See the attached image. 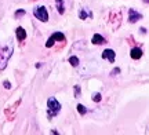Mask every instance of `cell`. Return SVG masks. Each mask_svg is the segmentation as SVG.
Wrapping results in <instances>:
<instances>
[{
	"label": "cell",
	"instance_id": "cell-1",
	"mask_svg": "<svg viewBox=\"0 0 149 135\" xmlns=\"http://www.w3.org/2000/svg\"><path fill=\"white\" fill-rule=\"evenodd\" d=\"M13 51H14V47L11 43L0 47V70H4L7 68V64L13 55Z\"/></svg>",
	"mask_w": 149,
	"mask_h": 135
},
{
	"label": "cell",
	"instance_id": "cell-2",
	"mask_svg": "<svg viewBox=\"0 0 149 135\" xmlns=\"http://www.w3.org/2000/svg\"><path fill=\"white\" fill-rule=\"evenodd\" d=\"M59 110H61V103L55 99L54 97L48 98L47 101V116L48 119H51L54 116H57L59 113Z\"/></svg>",
	"mask_w": 149,
	"mask_h": 135
},
{
	"label": "cell",
	"instance_id": "cell-3",
	"mask_svg": "<svg viewBox=\"0 0 149 135\" xmlns=\"http://www.w3.org/2000/svg\"><path fill=\"white\" fill-rule=\"evenodd\" d=\"M33 14H35V17H36L39 21H42V22L48 21V12L44 6H37L36 8H35V11H33Z\"/></svg>",
	"mask_w": 149,
	"mask_h": 135
},
{
	"label": "cell",
	"instance_id": "cell-4",
	"mask_svg": "<svg viewBox=\"0 0 149 135\" xmlns=\"http://www.w3.org/2000/svg\"><path fill=\"white\" fill-rule=\"evenodd\" d=\"M139 19H142V14L138 12L135 8H130V10H128V21L131 22V24H135V22H138Z\"/></svg>",
	"mask_w": 149,
	"mask_h": 135
},
{
	"label": "cell",
	"instance_id": "cell-5",
	"mask_svg": "<svg viewBox=\"0 0 149 135\" xmlns=\"http://www.w3.org/2000/svg\"><path fill=\"white\" fill-rule=\"evenodd\" d=\"M79 18L80 19H83V21H86V19H91V18H93V11H91L88 7H83V8H80Z\"/></svg>",
	"mask_w": 149,
	"mask_h": 135
},
{
	"label": "cell",
	"instance_id": "cell-6",
	"mask_svg": "<svg viewBox=\"0 0 149 135\" xmlns=\"http://www.w3.org/2000/svg\"><path fill=\"white\" fill-rule=\"evenodd\" d=\"M102 58H104V60H108L111 64H113V62H115V58H116V54H115V51L112 48H107L102 53Z\"/></svg>",
	"mask_w": 149,
	"mask_h": 135
},
{
	"label": "cell",
	"instance_id": "cell-7",
	"mask_svg": "<svg viewBox=\"0 0 149 135\" xmlns=\"http://www.w3.org/2000/svg\"><path fill=\"white\" fill-rule=\"evenodd\" d=\"M91 42H93V44H95V46H101V44H105V43H107L105 37H104V36H101V35H98V33H95V35L93 36Z\"/></svg>",
	"mask_w": 149,
	"mask_h": 135
},
{
	"label": "cell",
	"instance_id": "cell-8",
	"mask_svg": "<svg viewBox=\"0 0 149 135\" xmlns=\"http://www.w3.org/2000/svg\"><path fill=\"white\" fill-rule=\"evenodd\" d=\"M142 50L138 48V47H135V48H131L130 51V57L133 58V60H139V58H142Z\"/></svg>",
	"mask_w": 149,
	"mask_h": 135
},
{
	"label": "cell",
	"instance_id": "cell-9",
	"mask_svg": "<svg viewBox=\"0 0 149 135\" xmlns=\"http://www.w3.org/2000/svg\"><path fill=\"white\" fill-rule=\"evenodd\" d=\"M15 36L17 39L19 40V42H24L25 39H26V32H25V29L24 28H17V30H15Z\"/></svg>",
	"mask_w": 149,
	"mask_h": 135
},
{
	"label": "cell",
	"instance_id": "cell-10",
	"mask_svg": "<svg viewBox=\"0 0 149 135\" xmlns=\"http://www.w3.org/2000/svg\"><path fill=\"white\" fill-rule=\"evenodd\" d=\"M55 6H57V10L61 15L65 14V4H64V0H55Z\"/></svg>",
	"mask_w": 149,
	"mask_h": 135
},
{
	"label": "cell",
	"instance_id": "cell-11",
	"mask_svg": "<svg viewBox=\"0 0 149 135\" xmlns=\"http://www.w3.org/2000/svg\"><path fill=\"white\" fill-rule=\"evenodd\" d=\"M51 37L54 39V42H65V35L61 32H55Z\"/></svg>",
	"mask_w": 149,
	"mask_h": 135
},
{
	"label": "cell",
	"instance_id": "cell-12",
	"mask_svg": "<svg viewBox=\"0 0 149 135\" xmlns=\"http://www.w3.org/2000/svg\"><path fill=\"white\" fill-rule=\"evenodd\" d=\"M79 58H77V57H70L69 58V64L72 66H73V68H76V66H79Z\"/></svg>",
	"mask_w": 149,
	"mask_h": 135
},
{
	"label": "cell",
	"instance_id": "cell-13",
	"mask_svg": "<svg viewBox=\"0 0 149 135\" xmlns=\"http://www.w3.org/2000/svg\"><path fill=\"white\" fill-rule=\"evenodd\" d=\"M76 108H77V112H79V113L81 114V116L87 113V108H86L84 105H81V103H79V105H77Z\"/></svg>",
	"mask_w": 149,
	"mask_h": 135
},
{
	"label": "cell",
	"instance_id": "cell-14",
	"mask_svg": "<svg viewBox=\"0 0 149 135\" xmlns=\"http://www.w3.org/2000/svg\"><path fill=\"white\" fill-rule=\"evenodd\" d=\"M91 99H93L94 102H100V101L102 99V97H101V94H100V92H94V94H93V98H91Z\"/></svg>",
	"mask_w": 149,
	"mask_h": 135
},
{
	"label": "cell",
	"instance_id": "cell-15",
	"mask_svg": "<svg viewBox=\"0 0 149 135\" xmlns=\"http://www.w3.org/2000/svg\"><path fill=\"white\" fill-rule=\"evenodd\" d=\"M73 91H74V97L79 98L80 97V92H81V90H80V86H74Z\"/></svg>",
	"mask_w": 149,
	"mask_h": 135
},
{
	"label": "cell",
	"instance_id": "cell-16",
	"mask_svg": "<svg viewBox=\"0 0 149 135\" xmlns=\"http://www.w3.org/2000/svg\"><path fill=\"white\" fill-rule=\"evenodd\" d=\"M54 43H55V42H54V39L50 37V39L47 40V43H46V47H47V48H51V47L54 46Z\"/></svg>",
	"mask_w": 149,
	"mask_h": 135
},
{
	"label": "cell",
	"instance_id": "cell-17",
	"mask_svg": "<svg viewBox=\"0 0 149 135\" xmlns=\"http://www.w3.org/2000/svg\"><path fill=\"white\" fill-rule=\"evenodd\" d=\"M25 15V10H18L15 11V18H19V17H24Z\"/></svg>",
	"mask_w": 149,
	"mask_h": 135
},
{
	"label": "cell",
	"instance_id": "cell-18",
	"mask_svg": "<svg viewBox=\"0 0 149 135\" xmlns=\"http://www.w3.org/2000/svg\"><path fill=\"white\" fill-rule=\"evenodd\" d=\"M3 86H4V88H6V90H10V88H11V84H10V81H7V80H6L4 83H3Z\"/></svg>",
	"mask_w": 149,
	"mask_h": 135
},
{
	"label": "cell",
	"instance_id": "cell-19",
	"mask_svg": "<svg viewBox=\"0 0 149 135\" xmlns=\"http://www.w3.org/2000/svg\"><path fill=\"white\" fill-rule=\"evenodd\" d=\"M119 72H120V69H119V68H116V69L113 70V72H112L111 75H112V76H116V73H119Z\"/></svg>",
	"mask_w": 149,
	"mask_h": 135
},
{
	"label": "cell",
	"instance_id": "cell-20",
	"mask_svg": "<svg viewBox=\"0 0 149 135\" xmlns=\"http://www.w3.org/2000/svg\"><path fill=\"white\" fill-rule=\"evenodd\" d=\"M144 1H145V3H149V0H144Z\"/></svg>",
	"mask_w": 149,
	"mask_h": 135
}]
</instances>
